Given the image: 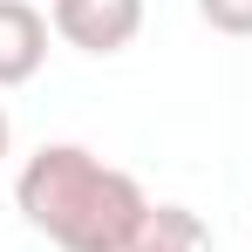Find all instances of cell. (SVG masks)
<instances>
[{"label": "cell", "instance_id": "cell-2", "mask_svg": "<svg viewBox=\"0 0 252 252\" xmlns=\"http://www.w3.org/2000/svg\"><path fill=\"white\" fill-rule=\"evenodd\" d=\"M48 28L82 55H123L143 34V0H55Z\"/></svg>", "mask_w": 252, "mask_h": 252}, {"label": "cell", "instance_id": "cell-1", "mask_svg": "<svg viewBox=\"0 0 252 252\" xmlns=\"http://www.w3.org/2000/svg\"><path fill=\"white\" fill-rule=\"evenodd\" d=\"M14 205L62 252H129L150 198L129 170L102 164L82 143H41L14 177Z\"/></svg>", "mask_w": 252, "mask_h": 252}, {"label": "cell", "instance_id": "cell-5", "mask_svg": "<svg viewBox=\"0 0 252 252\" xmlns=\"http://www.w3.org/2000/svg\"><path fill=\"white\" fill-rule=\"evenodd\" d=\"M198 21H205V28H218V34L252 41V0H198Z\"/></svg>", "mask_w": 252, "mask_h": 252}, {"label": "cell", "instance_id": "cell-3", "mask_svg": "<svg viewBox=\"0 0 252 252\" xmlns=\"http://www.w3.org/2000/svg\"><path fill=\"white\" fill-rule=\"evenodd\" d=\"M48 62V21L28 0H0V89L34 82Z\"/></svg>", "mask_w": 252, "mask_h": 252}, {"label": "cell", "instance_id": "cell-4", "mask_svg": "<svg viewBox=\"0 0 252 252\" xmlns=\"http://www.w3.org/2000/svg\"><path fill=\"white\" fill-rule=\"evenodd\" d=\"M129 252H211V225L191 205H150Z\"/></svg>", "mask_w": 252, "mask_h": 252}, {"label": "cell", "instance_id": "cell-6", "mask_svg": "<svg viewBox=\"0 0 252 252\" xmlns=\"http://www.w3.org/2000/svg\"><path fill=\"white\" fill-rule=\"evenodd\" d=\"M7 143H14V129H7V109H0V164H7Z\"/></svg>", "mask_w": 252, "mask_h": 252}]
</instances>
